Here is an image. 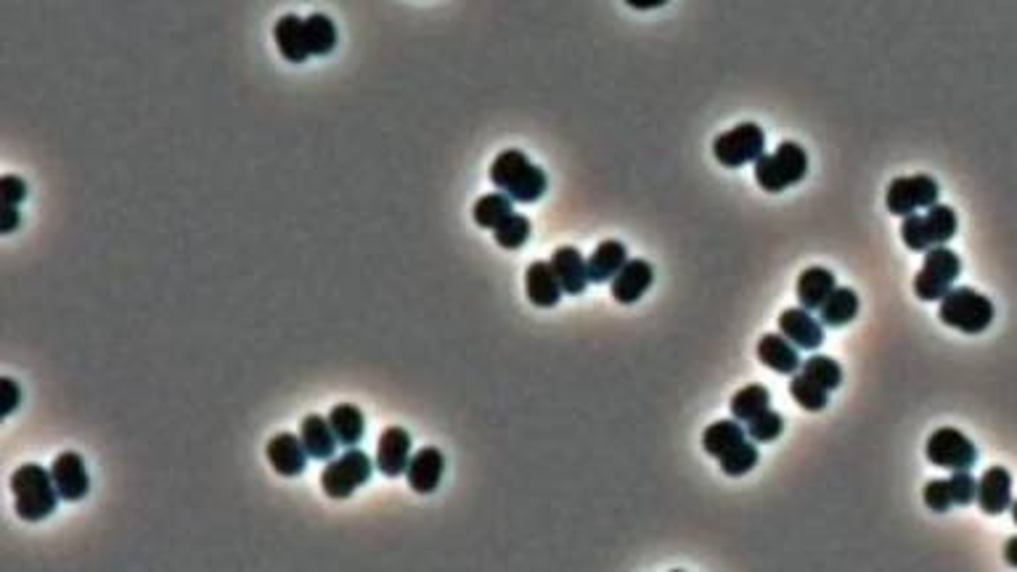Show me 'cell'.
<instances>
[{
  "mask_svg": "<svg viewBox=\"0 0 1017 572\" xmlns=\"http://www.w3.org/2000/svg\"><path fill=\"white\" fill-rule=\"evenodd\" d=\"M779 332L798 350H816L824 342V324L814 318V310L787 308L779 316Z\"/></svg>",
  "mask_w": 1017,
  "mask_h": 572,
  "instance_id": "4fadbf2b",
  "label": "cell"
},
{
  "mask_svg": "<svg viewBox=\"0 0 1017 572\" xmlns=\"http://www.w3.org/2000/svg\"><path fill=\"white\" fill-rule=\"evenodd\" d=\"M551 265H554V273H557L559 284H562V292L565 294H583L586 286L591 284L588 281V263L586 257L578 252L575 247H559L554 255H551Z\"/></svg>",
  "mask_w": 1017,
  "mask_h": 572,
  "instance_id": "ffe728a7",
  "label": "cell"
},
{
  "mask_svg": "<svg viewBox=\"0 0 1017 572\" xmlns=\"http://www.w3.org/2000/svg\"><path fill=\"white\" fill-rule=\"evenodd\" d=\"M514 215V199L506 196L504 191H496V194H485L475 202V210H472V218L480 228L485 231H496L506 218Z\"/></svg>",
  "mask_w": 1017,
  "mask_h": 572,
  "instance_id": "83f0119b",
  "label": "cell"
},
{
  "mask_svg": "<svg viewBox=\"0 0 1017 572\" xmlns=\"http://www.w3.org/2000/svg\"><path fill=\"white\" fill-rule=\"evenodd\" d=\"M27 199V183L16 175H3L0 178V204H19Z\"/></svg>",
  "mask_w": 1017,
  "mask_h": 572,
  "instance_id": "74e56055",
  "label": "cell"
},
{
  "mask_svg": "<svg viewBox=\"0 0 1017 572\" xmlns=\"http://www.w3.org/2000/svg\"><path fill=\"white\" fill-rule=\"evenodd\" d=\"M300 437H302V443H305V448H308V453L313 456V459H321V461H329L334 456V451H337V435H334V429H332V422H329V416H318V414H310L302 419V427H300Z\"/></svg>",
  "mask_w": 1017,
  "mask_h": 572,
  "instance_id": "cb8c5ba5",
  "label": "cell"
},
{
  "mask_svg": "<svg viewBox=\"0 0 1017 572\" xmlns=\"http://www.w3.org/2000/svg\"><path fill=\"white\" fill-rule=\"evenodd\" d=\"M758 361L776 374H798L803 366L798 347L792 345L784 334H763L758 339Z\"/></svg>",
  "mask_w": 1017,
  "mask_h": 572,
  "instance_id": "d6986e66",
  "label": "cell"
},
{
  "mask_svg": "<svg viewBox=\"0 0 1017 572\" xmlns=\"http://www.w3.org/2000/svg\"><path fill=\"white\" fill-rule=\"evenodd\" d=\"M490 181L498 191L512 196L514 202L533 204L546 194V173L541 167L533 165L520 149L501 151L493 165H490Z\"/></svg>",
  "mask_w": 1017,
  "mask_h": 572,
  "instance_id": "6da1fadb",
  "label": "cell"
},
{
  "mask_svg": "<svg viewBox=\"0 0 1017 572\" xmlns=\"http://www.w3.org/2000/svg\"><path fill=\"white\" fill-rule=\"evenodd\" d=\"M273 38H276L281 56L292 61V64H305L310 59L308 38H305V19H300L297 14L281 16L279 22H276V30H273Z\"/></svg>",
  "mask_w": 1017,
  "mask_h": 572,
  "instance_id": "7402d4cb",
  "label": "cell"
},
{
  "mask_svg": "<svg viewBox=\"0 0 1017 572\" xmlns=\"http://www.w3.org/2000/svg\"><path fill=\"white\" fill-rule=\"evenodd\" d=\"M784 432V416L779 411H771L766 408L763 414H758L753 422H747V435L755 443H774L776 437Z\"/></svg>",
  "mask_w": 1017,
  "mask_h": 572,
  "instance_id": "e575fe53",
  "label": "cell"
},
{
  "mask_svg": "<svg viewBox=\"0 0 1017 572\" xmlns=\"http://www.w3.org/2000/svg\"><path fill=\"white\" fill-rule=\"evenodd\" d=\"M922 498H925L927 509H933L938 514L949 512L951 506H954L949 480H930L925 485V490H922Z\"/></svg>",
  "mask_w": 1017,
  "mask_h": 572,
  "instance_id": "8d00e7d4",
  "label": "cell"
},
{
  "mask_svg": "<svg viewBox=\"0 0 1017 572\" xmlns=\"http://www.w3.org/2000/svg\"><path fill=\"white\" fill-rule=\"evenodd\" d=\"M837 289L835 273L822 268V265H814V268H806V271L798 276V284H795V294H798L800 308L806 310H819L827 302V297Z\"/></svg>",
  "mask_w": 1017,
  "mask_h": 572,
  "instance_id": "44dd1931",
  "label": "cell"
},
{
  "mask_svg": "<svg viewBox=\"0 0 1017 572\" xmlns=\"http://www.w3.org/2000/svg\"><path fill=\"white\" fill-rule=\"evenodd\" d=\"M938 194H941V189L930 175H904V178L890 181L885 204L893 215L906 218V215H914V212L938 204Z\"/></svg>",
  "mask_w": 1017,
  "mask_h": 572,
  "instance_id": "30bf717a",
  "label": "cell"
},
{
  "mask_svg": "<svg viewBox=\"0 0 1017 572\" xmlns=\"http://www.w3.org/2000/svg\"><path fill=\"white\" fill-rule=\"evenodd\" d=\"M0 387H3V416H11L16 411V406L22 403V390L16 387V382L11 377L0 379Z\"/></svg>",
  "mask_w": 1017,
  "mask_h": 572,
  "instance_id": "f35d334b",
  "label": "cell"
},
{
  "mask_svg": "<svg viewBox=\"0 0 1017 572\" xmlns=\"http://www.w3.org/2000/svg\"><path fill=\"white\" fill-rule=\"evenodd\" d=\"M803 374L814 379L816 384H822L824 390H837L843 384V369L840 363L827 358V355H811L806 363H803Z\"/></svg>",
  "mask_w": 1017,
  "mask_h": 572,
  "instance_id": "d6a6232c",
  "label": "cell"
},
{
  "mask_svg": "<svg viewBox=\"0 0 1017 572\" xmlns=\"http://www.w3.org/2000/svg\"><path fill=\"white\" fill-rule=\"evenodd\" d=\"M51 477L53 485L59 490V496L64 501H83L91 490V477H88V467L80 453L67 451L59 453L51 464Z\"/></svg>",
  "mask_w": 1017,
  "mask_h": 572,
  "instance_id": "8fae6325",
  "label": "cell"
},
{
  "mask_svg": "<svg viewBox=\"0 0 1017 572\" xmlns=\"http://www.w3.org/2000/svg\"><path fill=\"white\" fill-rule=\"evenodd\" d=\"M766 154V133L755 122H742L713 141V157L729 170L755 165Z\"/></svg>",
  "mask_w": 1017,
  "mask_h": 572,
  "instance_id": "ba28073f",
  "label": "cell"
},
{
  "mask_svg": "<svg viewBox=\"0 0 1017 572\" xmlns=\"http://www.w3.org/2000/svg\"><path fill=\"white\" fill-rule=\"evenodd\" d=\"M994 316V302L970 286H957V289L951 286L938 308V318L943 324L962 334H983L994 324Z\"/></svg>",
  "mask_w": 1017,
  "mask_h": 572,
  "instance_id": "277c9868",
  "label": "cell"
},
{
  "mask_svg": "<svg viewBox=\"0 0 1017 572\" xmlns=\"http://www.w3.org/2000/svg\"><path fill=\"white\" fill-rule=\"evenodd\" d=\"M959 218L949 204H933L927 207L925 215H906L901 223V239L912 252H927V249L941 247L946 241L957 236Z\"/></svg>",
  "mask_w": 1017,
  "mask_h": 572,
  "instance_id": "5b68a950",
  "label": "cell"
},
{
  "mask_svg": "<svg viewBox=\"0 0 1017 572\" xmlns=\"http://www.w3.org/2000/svg\"><path fill=\"white\" fill-rule=\"evenodd\" d=\"M11 493H14L16 514L24 522H40L51 517L59 504V490L53 485L51 469L40 464H22L11 475Z\"/></svg>",
  "mask_w": 1017,
  "mask_h": 572,
  "instance_id": "7a4b0ae2",
  "label": "cell"
},
{
  "mask_svg": "<svg viewBox=\"0 0 1017 572\" xmlns=\"http://www.w3.org/2000/svg\"><path fill=\"white\" fill-rule=\"evenodd\" d=\"M962 273V260L946 244L925 252V263L914 276V294L922 302H941Z\"/></svg>",
  "mask_w": 1017,
  "mask_h": 572,
  "instance_id": "8992f818",
  "label": "cell"
},
{
  "mask_svg": "<svg viewBox=\"0 0 1017 572\" xmlns=\"http://www.w3.org/2000/svg\"><path fill=\"white\" fill-rule=\"evenodd\" d=\"M790 395L792 400L798 403L800 408H806V411H824L829 403V390H824L822 384H816L814 379L806 377L803 371L800 374H792V382H790Z\"/></svg>",
  "mask_w": 1017,
  "mask_h": 572,
  "instance_id": "4dcf8cb0",
  "label": "cell"
},
{
  "mask_svg": "<svg viewBox=\"0 0 1017 572\" xmlns=\"http://www.w3.org/2000/svg\"><path fill=\"white\" fill-rule=\"evenodd\" d=\"M374 461L366 451L358 448H347L339 459H329L324 475H321V488L329 498H350L355 490L366 485L374 472Z\"/></svg>",
  "mask_w": 1017,
  "mask_h": 572,
  "instance_id": "52a82bcc",
  "label": "cell"
},
{
  "mask_svg": "<svg viewBox=\"0 0 1017 572\" xmlns=\"http://www.w3.org/2000/svg\"><path fill=\"white\" fill-rule=\"evenodd\" d=\"M808 173L806 149L795 141H782L771 154L755 162V183L769 194H779L798 186Z\"/></svg>",
  "mask_w": 1017,
  "mask_h": 572,
  "instance_id": "3957f363",
  "label": "cell"
},
{
  "mask_svg": "<svg viewBox=\"0 0 1017 572\" xmlns=\"http://www.w3.org/2000/svg\"><path fill=\"white\" fill-rule=\"evenodd\" d=\"M771 403V392L763 387V384H747V387H742V390L734 392V398H731L729 408H731V416L737 419V422L747 424V422H753L755 416L763 414L766 408H769Z\"/></svg>",
  "mask_w": 1017,
  "mask_h": 572,
  "instance_id": "f1b7e54d",
  "label": "cell"
},
{
  "mask_svg": "<svg viewBox=\"0 0 1017 572\" xmlns=\"http://www.w3.org/2000/svg\"><path fill=\"white\" fill-rule=\"evenodd\" d=\"M22 223L19 207L16 204H0V234H14Z\"/></svg>",
  "mask_w": 1017,
  "mask_h": 572,
  "instance_id": "ab89813d",
  "label": "cell"
},
{
  "mask_svg": "<svg viewBox=\"0 0 1017 572\" xmlns=\"http://www.w3.org/2000/svg\"><path fill=\"white\" fill-rule=\"evenodd\" d=\"M530 231H533L530 220L525 218V215H517V212H514L512 218H506L504 223L493 231V236H496V244L501 249H520L525 247V241L530 239Z\"/></svg>",
  "mask_w": 1017,
  "mask_h": 572,
  "instance_id": "836d02e7",
  "label": "cell"
},
{
  "mask_svg": "<svg viewBox=\"0 0 1017 572\" xmlns=\"http://www.w3.org/2000/svg\"><path fill=\"white\" fill-rule=\"evenodd\" d=\"M742 440H747V429L742 427V422H737L734 416L708 424L705 432H702V448H705V453L713 456V459H721L724 453H729L731 448L742 443Z\"/></svg>",
  "mask_w": 1017,
  "mask_h": 572,
  "instance_id": "484cf974",
  "label": "cell"
},
{
  "mask_svg": "<svg viewBox=\"0 0 1017 572\" xmlns=\"http://www.w3.org/2000/svg\"><path fill=\"white\" fill-rule=\"evenodd\" d=\"M925 456L933 467L949 469V472H962L972 469L978 461V448L972 445L965 432L954 427L935 429L933 435L927 437Z\"/></svg>",
  "mask_w": 1017,
  "mask_h": 572,
  "instance_id": "9c48e42d",
  "label": "cell"
},
{
  "mask_svg": "<svg viewBox=\"0 0 1017 572\" xmlns=\"http://www.w3.org/2000/svg\"><path fill=\"white\" fill-rule=\"evenodd\" d=\"M1004 562L1017 570V535H1012L1010 541L1004 543Z\"/></svg>",
  "mask_w": 1017,
  "mask_h": 572,
  "instance_id": "60d3db41",
  "label": "cell"
},
{
  "mask_svg": "<svg viewBox=\"0 0 1017 572\" xmlns=\"http://www.w3.org/2000/svg\"><path fill=\"white\" fill-rule=\"evenodd\" d=\"M445 472V456L437 448H422L419 453L411 456L406 469V480L408 488L414 493H422V496H430L435 493L440 480H443Z\"/></svg>",
  "mask_w": 1017,
  "mask_h": 572,
  "instance_id": "e0dca14e",
  "label": "cell"
},
{
  "mask_svg": "<svg viewBox=\"0 0 1017 572\" xmlns=\"http://www.w3.org/2000/svg\"><path fill=\"white\" fill-rule=\"evenodd\" d=\"M652 281H655V268L647 260H628L618 271V276L610 281L612 297L620 305H633L649 292Z\"/></svg>",
  "mask_w": 1017,
  "mask_h": 572,
  "instance_id": "2e32d148",
  "label": "cell"
},
{
  "mask_svg": "<svg viewBox=\"0 0 1017 572\" xmlns=\"http://www.w3.org/2000/svg\"><path fill=\"white\" fill-rule=\"evenodd\" d=\"M856 316H859V294L853 292L851 286H837L835 292L827 297V302L819 308V321L827 329L848 326Z\"/></svg>",
  "mask_w": 1017,
  "mask_h": 572,
  "instance_id": "d4e9b609",
  "label": "cell"
},
{
  "mask_svg": "<svg viewBox=\"0 0 1017 572\" xmlns=\"http://www.w3.org/2000/svg\"><path fill=\"white\" fill-rule=\"evenodd\" d=\"M411 461V435L403 427H387L377 443V469L387 477L406 475Z\"/></svg>",
  "mask_w": 1017,
  "mask_h": 572,
  "instance_id": "5bb4252c",
  "label": "cell"
},
{
  "mask_svg": "<svg viewBox=\"0 0 1017 572\" xmlns=\"http://www.w3.org/2000/svg\"><path fill=\"white\" fill-rule=\"evenodd\" d=\"M946 480H949L954 506H967L978 498V480L970 475V469L951 472V477H946Z\"/></svg>",
  "mask_w": 1017,
  "mask_h": 572,
  "instance_id": "d590c367",
  "label": "cell"
},
{
  "mask_svg": "<svg viewBox=\"0 0 1017 572\" xmlns=\"http://www.w3.org/2000/svg\"><path fill=\"white\" fill-rule=\"evenodd\" d=\"M525 294L535 308H554L562 300V284H559L554 265L538 260L525 271Z\"/></svg>",
  "mask_w": 1017,
  "mask_h": 572,
  "instance_id": "ac0fdd59",
  "label": "cell"
},
{
  "mask_svg": "<svg viewBox=\"0 0 1017 572\" xmlns=\"http://www.w3.org/2000/svg\"><path fill=\"white\" fill-rule=\"evenodd\" d=\"M329 422H332L339 445H345V448H355L363 440V435H366V419H363L361 408L353 406V403L334 406L329 411Z\"/></svg>",
  "mask_w": 1017,
  "mask_h": 572,
  "instance_id": "4316f807",
  "label": "cell"
},
{
  "mask_svg": "<svg viewBox=\"0 0 1017 572\" xmlns=\"http://www.w3.org/2000/svg\"><path fill=\"white\" fill-rule=\"evenodd\" d=\"M305 38H308L310 56H326L337 46V27L326 14H310L305 19Z\"/></svg>",
  "mask_w": 1017,
  "mask_h": 572,
  "instance_id": "f546056e",
  "label": "cell"
},
{
  "mask_svg": "<svg viewBox=\"0 0 1017 572\" xmlns=\"http://www.w3.org/2000/svg\"><path fill=\"white\" fill-rule=\"evenodd\" d=\"M1010 512H1012V520H1015V525H1017V501H1012Z\"/></svg>",
  "mask_w": 1017,
  "mask_h": 572,
  "instance_id": "7bdbcfd3",
  "label": "cell"
},
{
  "mask_svg": "<svg viewBox=\"0 0 1017 572\" xmlns=\"http://www.w3.org/2000/svg\"><path fill=\"white\" fill-rule=\"evenodd\" d=\"M758 459H761V453H758L755 440H742V443L734 445L729 453H724V456L718 459V464H721V472H724V475L742 477L758 467Z\"/></svg>",
  "mask_w": 1017,
  "mask_h": 572,
  "instance_id": "1f68e13d",
  "label": "cell"
},
{
  "mask_svg": "<svg viewBox=\"0 0 1017 572\" xmlns=\"http://www.w3.org/2000/svg\"><path fill=\"white\" fill-rule=\"evenodd\" d=\"M626 3L631 8H636V11H652V8L665 6L668 0H626Z\"/></svg>",
  "mask_w": 1017,
  "mask_h": 572,
  "instance_id": "b9f144b4",
  "label": "cell"
},
{
  "mask_svg": "<svg viewBox=\"0 0 1017 572\" xmlns=\"http://www.w3.org/2000/svg\"><path fill=\"white\" fill-rule=\"evenodd\" d=\"M978 506L991 517H999L1012 506V475L1004 467H988L978 480Z\"/></svg>",
  "mask_w": 1017,
  "mask_h": 572,
  "instance_id": "9a60e30c",
  "label": "cell"
},
{
  "mask_svg": "<svg viewBox=\"0 0 1017 572\" xmlns=\"http://www.w3.org/2000/svg\"><path fill=\"white\" fill-rule=\"evenodd\" d=\"M265 456H268V464H271L279 475L284 477H297L305 472L308 467V448L302 443V437L292 435V432H281V435H273L265 445Z\"/></svg>",
  "mask_w": 1017,
  "mask_h": 572,
  "instance_id": "7c38bea8",
  "label": "cell"
},
{
  "mask_svg": "<svg viewBox=\"0 0 1017 572\" xmlns=\"http://www.w3.org/2000/svg\"><path fill=\"white\" fill-rule=\"evenodd\" d=\"M588 263V281L591 284H607L618 276V271L628 263V249L623 241L607 239L591 252Z\"/></svg>",
  "mask_w": 1017,
  "mask_h": 572,
  "instance_id": "603a6c76",
  "label": "cell"
}]
</instances>
